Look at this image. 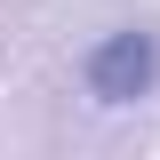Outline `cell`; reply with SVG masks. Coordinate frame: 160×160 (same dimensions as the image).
<instances>
[{
    "label": "cell",
    "mask_w": 160,
    "mask_h": 160,
    "mask_svg": "<svg viewBox=\"0 0 160 160\" xmlns=\"http://www.w3.org/2000/svg\"><path fill=\"white\" fill-rule=\"evenodd\" d=\"M80 72H88V96L96 104H136V96H152V80H160V40L152 32H104Z\"/></svg>",
    "instance_id": "6da1fadb"
}]
</instances>
